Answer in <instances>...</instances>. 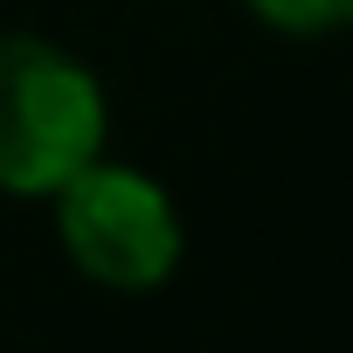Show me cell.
Segmentation results:
<instances>
[{
    "label": "cell",
    "instance_id": "1",
    "mask_svg": "<svg viewBox=\"0 0 353 353\" xmlns=\"http://www.w3.org/2000/svg\"><path fill=\"white\" fill-rule=\"evenodd\" d=\"M111 145V97L97 70L56 35H0V194L49 201Z\"/></svg>",
    "mask_w": 353,
    "mask_h": 353
},
{
    "label": "cell",
    "instance_id": "2",
    "mask_svg": "<svg viewBox=\"0 0 353 353\" xmlns=\"http://www.w3.org/2000/svg\"><path fill=\"white\" fill-rule=\"evenodd\" d=\"M49 229L83 284L125 291V298L173 284V270L188 256V222L173 208V194L145 166H125L111 152L77 166L49 194Z\"/></svg>",
    "mask_w": 353,
    "mask_h": 353
},
{
    "label": "cell",
    "instance_id": "3",
    "mask_svg": "<svg viewBox=\"0 0 353 353\" xmlns=\"http://www.w3.org/2000/svg\"><path fill=\"white\" fill-rule=\"evenodd\" d=\"M243 14L291 42H325L353 21V0H243Z\"/></svg>",
    "mask_w": 353,
    "mask_h": 353
}]
</instances>
